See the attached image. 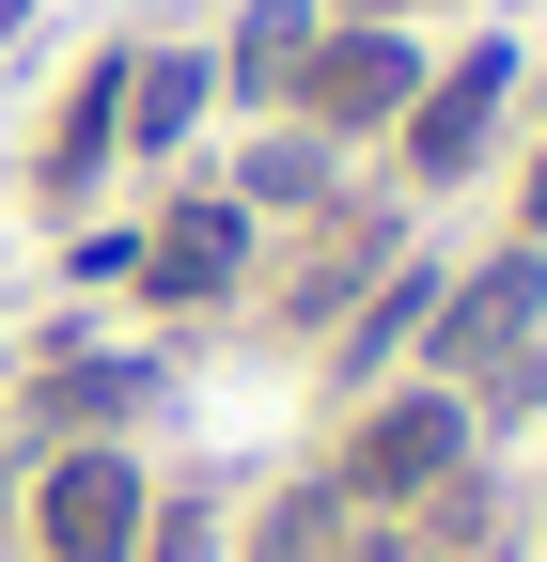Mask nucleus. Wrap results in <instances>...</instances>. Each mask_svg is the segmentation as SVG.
I'll use <instances>...</instances> for the list:
<instances>
[{"mask_svg":"<svg viewBox=\"0 0 547 562\" xmlns=\"http://www.w3.org/2000/svg\"><path fill=\"white\" fill-rule=\"evenodd\" d=\"M532 250H547V157H532Z\"/></svg>","mask_w":547,"mask_h":562,"instance_id":"obj_12","label":"nucleus"},{"mask_svg":"<svg viewBox=\"0 0 547 562\" xmlns=\"http://www.w3.org/2000/svg\"><path fill=\"white\" fill-rule=\"evenodd\" d=\"M32 531H47V562H142V469L125 453H63Z\"/></svg>","mask_w":547,"mask_h":562,"instance_id":"obj_4","label":"nucleus"},{"mask_svg":"<svg viewBox=\"0 0 547 562\" xmlns=\"http://www.w3.org/2000/svg\"><path fill=\"white\" fill-rule=\"evenodd\" d=\"M501 94H516V47H469V63H438V79L406 94V172H423V188H454L469 157H485Z\"/></svg>","mask_w":547,"mask_h":562,"instance_id":"obj_3","label":"nucleus"},{"mask_svg":"<svg viewBox=\"0 0 547 562\" xmlns=\"http://www.w3.org/2000/svg\"><path fill=\"white\" fill-rule=\"evenodd\" d=\"M406 328H438V281H391V297H376V313L345 328V375H376V360H391Z\"/></svg>","mask_w":547,"mask_h":562,"instance_id":"obj_9","label":"nucleus"},{"mask_svg":"<svg viewBox=\"0 0 547 562\" xmlns=\"http://www.w3.org/2000/svg\"><path fill=\"white\" fill-rule=\"evenodd\" d=\"M438 63L406 47V32H345V47H313V140H360V125H406V94H423Z\"/></svg>","mask_w":547,"mask_h":562,"instance_id":"obj_5","label":"nucleus"},{"mask_svg":"<svg viewBox=\"0 0 547 562\" xmlns=\"http://www.w3.org/2000/svg\"><path fill=\"white\" fill-rule=\"evenodd\" d=\"M157 562H220V531H203V516H172V531H157Z\"/></svg>","mask_w":547,"mask_h":562,"instance_id":"obj_11","label":"nucleus"},{"mask_svg":"<svg viewBox=\"0 0 547 562\" xmlns=\"http://www.w3.org/2000/svg\"><path fill=\"white\" fill-rule=\"evenodd\" d=\"M188 110H203V63H142V79H125V125H142V157H172V140H188Z\"/></svg>","mask_w":547,"mask_h":562,"instance_id":"obj_8","label":"nucleus"},{"mask_svg":"<svg viewBox=\"0 0 547 562\" xmlns=\"http://www.w3.org/2000/svg\"><path fill=\"white\" fill-rule=\"evenodd\" d=\"M532 328H547V250H532V235H516L501 266L438 281V360H454V375H501V360H516Z\"/></svg>","mask_w":547,"mask_h":562,"instance_id":"obj_1","label":"nucleus"},{"mask_svg":"<svg viewBox=\"0 0 547 562\" xmlns=\"http://www.w3.org/2000/svg\"><path fill=\"white\" fill-rule=\"evenodd\" d=\"M313 47H328V32H313V0H250L220 63H235V94H298V79H313Z\"/></svg>","mask_w":547,"mask_h":562,"instance_id":"obj_7","label":"nucleus"},{"mask_svg":"<svg viewBox=\"0 0 547 562\" xmlns=\"http://www.w3.org/2000/svg\"><path fill=\"white\" fill-rule=\"evenodd\" d=\"M328 188V140H266V157H250V203H313Z\"/></svg>","mask_w":547,"mask_h":562,"instance_id":"obj_10","label":"nucleus"},{"mask_svg":"<svg viewBox=\"0 0 547 562\" xmlns=\"http://www.w3.org/2000/svg\"><path fill=\"white\" fill-rule=\"evenodd\" d=\"M360 562H423V547H360Z\"/></svg>","mask_w":547,"mask_h":562,"instance_id":"obj_13","label":"nucleus"},{"mask_svg":"<svg viewBox=\"0 0 547 562\" xmlns=\"http://www.w3.org/2000/svg\"><path fill=\"white\" fill-rule=\"evenodd\" d=\"M438 469H469V406L454 391H406V406H376L345 438V501H423Z\"/></svg>","mask_w":547,"mask_h":562,"instance_id":"obj_2","label":"nucleus"},{"mask_svg":"<svg viewBox=\"0 0 547 562\" xmlns=\"http://www.w3.org/2000/svg\"><path fill=\"white\" fill-rule=\"evenodd\" d=\"M235 250H250V220H235V203H172V235L142 250V281H157L172 313H203V297L235 281Z\"/></svg>","mask_w":547,"mask_h":562,"instance_id":"obj_6","label":"nucleus"}]
</instances>
